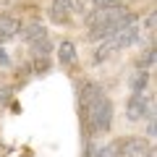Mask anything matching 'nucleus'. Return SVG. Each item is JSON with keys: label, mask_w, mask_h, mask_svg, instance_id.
I'll list each match as a JSON object with an SVG mask.
<instances>
[{"label": "nucleus", "mask_w": 157, "mask_h": 157, "mask_svg": "<svg viewBox=\"0 0 157 157\" xmlns=\"http://www.w3.org/2000/svg\"><path fill=\"white\" fill-rule=\"evenodd\" d=\"M78 105H81V121H84L86 134H105L110 128L113 121V102L105 97L100 84L86 81L81 94H78Z\"/></svg>", "instance_id": "nucleus-1"}, {"label": "nucleus", "mask_w": 157, "mask_h": 157, "mask_svg": "<svg viewBox=\"0 0 157 157\" xmlns=\"http://www.w3.org/2000/svg\"><path fill=\"white\" fill-rule=\"evenodd\" d=\"M58 60H60L63 66H71V63L76 60V45H73L71 39H63L60 45H58Z\"/></svg>", "instance_id": "nucleus-8"}, {"label": "nucleus", "mask_w": 157, "mask_h": 157, "mask_svg": "<svg viewBox=\"0 0 157 157\" xmlns=\"http://www.w3.org/2000/svg\"><path fill=\"white\" fill-rule=\"evenodd\" d=\"M149 68H155V45H149L147 52L139 58V71H149Z\"/></svg>", "instance_id": "nucleus-12"}, {"label": "nucleus", "mask_w": 157, "mask_h": 157, "mask_svg": "<svg viewBox=\"0 0 157 157\" xmlns=\"http://www.w3.org/2000/svg\"><path fill=\"white\" fill-rule=\"evenodd\" d=\"M94 3V8H107V6H118L121 0H92Z\"/></svg>", "instance_id": "nucleus-16"}, {"label": "nucleus", "mask_w": 157, "mask_h": 157, "mask_svg": "<svg viewBox=\"0 0 157 157\" xmlns=\"http://www.w3.org/2000/svg\"><path fill=\"white\" fill-rule=\"evenodd\" d=\"M63 6H66V11L68 13H71V16H73V13H84V0H63Z\"/></svg>", "instance_id": "nucleus-13"}, {"label": "nucleus", "mask_w": 157, "mask_h": 157, "mask_svg": "<svg viewBox=\"0 0 157 157\" xmlns=\"http://www.w3.org/2000/svg\"><path fill=\"white\" fill-rule=\"evenodd\" d=\"M128 8L126 6H107V8H94V11L86 16V26H89V39H107L113 37V32L118 29V24L128 16Z\"/></svg>", "instance_id": "nucleus-2"}, {"label": "nucleus", "mask_w": 157, "mask_h": 157, "mask_svg": "<svg viewBox=\"0 0 157 157\" xmlns=\"http://www.w3.org/2000/svg\"><path fill=\"white\" fill-rule=\"evenodd\" d=\"M8 97H11V89H8V86H0V105H3Z\"/></svg>", "instance_id": "nucleus-17"}, {"label": "nucleus", "mask_w": 157, "mask_h": 157, "mask_svg": "<svg viewBox=\"0 0 157 157\" xmlns=\"http://www.w3.org/2000/svg\"><path fill=\"white\" fill-rule=\"evenodd\" d=\"M131 89H134V94H144V89H147V71H136V76L131 78Z\"/></svg>", "instance_id": "nucleus-11"}, {"label": "nucleus", "mask_w": 157, "mask_h": 157, "mask_svg": "<svg viewBox=\"0 0 157 157\" xmlns=\"http://www.w3.org/2000/svg\"><path fill=\"white\" fill-rule=\"evenodd\" d=\"M18 32H21V21L13 18L11 13H0V45H3L6 39L16 37Z\"/></svg>", "instance_id": "nucleus-6"}, {"label": "nucleus", "mask_w": 157, "mask_h": 157, "mask_svg": "<svg viewBox=\"0 0 157 157\" xmlns=\"http://www.w3.org/2000/svg\"><path fill=\"white\" fill-rule=\"evenodd\" d=\"M50 18L58 24H68L71 21V13L66 11V6H63V0H52V6H50Z\"/></svg>", "instance_id": "nucleus-10"}, {"label": "nucleus", "mask_w": 157, "mask_h": 157, "mask_svg": "<svg viewBox=\"0 0 157 157\" xmlns=\"http://www.w3.org/2000/svg\"><path fill=\"white\" fill-rule=\"evenodd\" d=\"M113 52H118V50H115V45H113L110 39H102L100 45L94 47V55H92V60H94V63H102V60H107Z\"/></svg>", "instance_id": "nucleus-9"}, {"label": "nucleus", "mask_w": 157, "mask_h": 157, "mask_svg": "<svg viewBox=\"0 0 157 157\" xmlns=\"http://www.w3.org/2000/svg\"><path fill=\"white\" fill-rule=\"evenodd\" d=\"M152 100H147L144 94H131V100L126 102V118L128 121H144V118H152L155 110H152Z\"/></svg>", "instance_id": "nucleus-5"}, {"label": "nucleus", "mask_w": 157, "mask_h": 157, "mask_svg": "<svg viewBox=\"0 0 157 157\" xmlns=\"http://www.w3.org/2000/svg\"><path fill=\"white\" fill-rule=\"evenodd\" d=\"M155 21H157V16H155V11L149 13V16H147V21H144V29H147V34H155Z\"/></svg>", "instance_id": "nucleus-15"}, {"label": "nucleus", "mask_w": 157, "mask_h": 157, "mask_svg": "<svg viewBox=\"0 0 157 157\" xmlns=\"http://www.w3.org/2000/svg\"><path fill=\"white\" fill-rule=\"evenodd\" d=\"M107 39L115 45V50L131 47L136 39H139V16H136V13H128L123 21L118 24V29L113 32V37H107Z\"/></svg>", "instance_id": "nucleus-3"}, {"label": "nucleus", "mask_w": 157, "mask_h": 157, "mask_svg": "<svg viewBox=\"0 0 157 157\" xmlns=\"http://www.w3.org/2000/svg\"><path fill=\"white\" fill-rule=\"evenodd\" d=\"M115 149H118V157H149L155 152L141 136H126L115 144Z\"/></svg>", "instance_id": "nucleus-4"}, {"label": "nucleus", "mask_w": 157, "mask_h": 157, "mask_svg": "<svg viewBox=\"0 0 157 157\" xmlns=\"http://www.w3.org/2000/svg\"><path fill=\"white\" fill-rule=\"evenodd\" d=\"M149 157H155V152H152V155H149Z\"/></svg>", "instance_id": "nucleus-19"}, {"label": "nucleus", "mask_w": 157, "mask_h": 157, "mask_svg": "<svg viewBox=\"0 0 157 157\" xmlns=\"http://www.w3.org/2000/svg\"><path fill=\"white\" fill-rule=\"evenodd\" d=\"M86 157H102V152L97 149V147H89V149H86Z\"/></svg>", "instance_id": "nucleus-18"}, {"label": "nucleus", "mask_w": 157, "mask_h": 157, "mask_svg": "<svg viewBox=\"0 0 157 157\" xmlns=\"http://www.w3.org/2000/svg\"><path fill=\"white\" fill-rule=\"evenodd\" d=\"M21 34H24V39H26L29 45H37L42 39H47V29L39 21H29L26 26H21Z\"/></svg>", "instance_id": "nucleus-7"}, {"label": "nucleus", "mask_w": 157, "mask_h": 157, "mask_svg": "<svg viewBox=\"0 0 157 157\" xmlns=\"http://www.w3.org/2000/svg\"><path fill=\"white\" fill-rule=\"evenodd\" d=\"M32 47H34L37 55H50V52H52V42H50V39H42V42H37V45H32Z\"/></svg>", "instance_id": "nucleus-14"}]
</instances>
